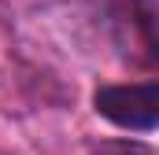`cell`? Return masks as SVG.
<instances>
[{"instance_id":"obj_2","label":"cell","mask_w":159,"mask_h":155,"mask_svg":"<svg viewBox=\"0 0 159 155\" xmlns=\"http://www.w3.org/2000/svg\"><path fill=\"white\" fill-rule=\"evenodd\" d=\"M93 155H156L148 144H141V140H107V144H100Z\"/></svg>"},{"instance_id":"obj_1","label":"cell","mask_w":159,"mask_h":155,"mask_svg":"<svg viewBox=\"0 0 159 155\" xmlns=\"http://www.w3.org/2000/svg\"><path fill=\"white\" fill-rule=\"evenodd\" d=\"M96 111L122 129L148 133V129H156V118H159V89H156V81L104 85L96 92Z\"/></svg>"}]
</instances>
